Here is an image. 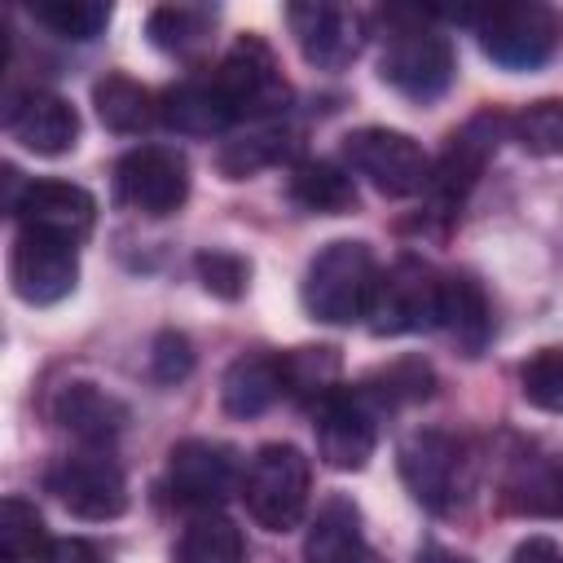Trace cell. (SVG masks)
<instances>
[{"label":"cell","instance_id":"obj_1","mask_svg":"<svg viewBox=\"0 0 563 563\" xmlns=\"http://www.w3.org/2000/svg\"><path fill=\"white\" fill-rule=\"evenodd\" d=\"M453 44L440 35L422 13H387L383 48H378V75L409 101H435L453 84Z\"/></svg>","mask_w":563,"mask_h":563},{"label":"cell","instance_id":"obj_2","mask_svg":"<svg viewBox=\"0 0 563 563\" xmlns=\"http://www.w3.org/2000/svg\"><path fill=\"white\" fill-rule=\"evenodd\" d=\"M374 282H378V264H374V251L365 242H352V238H339V242H325L308 273H303V308L312 321H325V325H352L369 312V299H374Z\"/></svg>","mask_w":563,"mask_h":563},{"label":"cell","instance_id":"obj_3","mask_svg":"<svg viewBox=\"0 0 563 563\" xmlns=\"http://www.w3.org/2000/svg\"><path fill=\"white\" fill-rule=\"evenodd\" d=\"M308 493H312V466L295 444L273 440L242 471V501H246L251 519L268 532L299 528V519L308 510Z\"/></svg>","mask_w":563,"mask_h":563},{"label":"cell","instance_id":"obj_4","mask_svg":"<svg viewBox=\"0 0 563 563\" xmlns=\"http://www.w3.org/2000/svg\"><path fill=\"white\" fill-rule=\"evenodd\" d=\"M216 84H220L233 119L264 123V119L286 114V106H290V84L282 75V62H277L273 44L255 31H242L229 44V53L216 70Z\"/></svg>","mask_w":563,"mask_h":563},{"label":"cell","instance_id":"obj_5","mask_svg":"<svg viewBox=\"0 0 563 563\" xmlns=\"http://www.w3.org/2000/svg\"><path fill=\"white\" fill-rule=\"evenodd\" d=\"M396 466L409 497L431 515H449L466 493V444L440 427L409 431L396 449Z\"/></svg>","mask_w":563,"mask_h":563},{"label":"cell","instance_id":"obj_6","mask_svg":"<svg viewBox=\"0 0 563 563\" xmlns=\"http://www.w3.org/2000/svg\"><path fill=\"white\" fill-rule=\"evenodd\" d=\"M440 273L418 260V255H400L387 268H378L374 282V299H369V330L374 334H418L440 325Z\"/></svg>","mask_w":563,"mask_h":563},{"label":"cell","instance_id":"obj_7","mask_svg":"<svg viewBox=\"0 0 563 563\" xmlns=\"http://www.w3.org/2000/svg\"><path fill=\"white\" fill-rule=\"evenodd\" d=\"M475 26V40L488 62L501 70H532L554 53L559 22L545 4H493L479 13H462Z\"/></svg>","mask_w":563,"mask_h":563},{"label":"cell","instance_id":"obj_8","mask_svg":"<svg viewBox=\"0 0 563 563\" xmlns=\"http://www.w3.org/2000/svg\"><path fill=\"white\" fill-rule=\"evenodd\" d=\"M343 163L365 176L383 198H409L418 189H427L431 163L422 154V145L409 132L396 128H356L343 136Z\"/></svg>","mask_w":563,"mask_h":563},{"label":"cell","instance_id":"obj_9","mask_svg":"<svg viewBox=\"0 0 563 563\" xmlns=\"http://www.w3.org/2000/svg\"><path fill=\"white\" fill-rule=\"evenodd\" d=\"M44 488L57 497L62 510H70L75 519H119L128 510V479L119 471L114 457H106L101 449H84V453H66L48 466Z\"/></svg>","mask_w":563,"mask_h":563},{"label":"cell","instance_id":"obj_10","mask_svg":"<svg viewBox=\"0 0 563 563\" xmlns=\"http://www.w3.org/2000/svg\"><path fill=\"white\" fill-rule=\"evenodd\" d=\"M167 493L185 510H216L233 493H242L238 453L220 440H180L167 453Z\"/></svg>","mask_w":563,"mask_h":563},{"label":"cell","instance_id":"obj_11","mask_svg":"<svg viewBox=\"0 0 563 563\" xmlns=\"http://www.w3.org/2000/svg\"><path fill=\"white\" fill-rule=\"evenodd\" d=\"M119 202H128L141 216H172L189 198V163L172 145H136L114 167Z\"/></svg>","mask_w":563,"mask_h":563},{"label":"cell","instance_id":"obj_12","mask_svg":"<svg viewBox=\"0 0 563 563\" xmlns=\"http://www.w3.org/2000/svg\"><path fill=\"white\" fill-rule=\"evenodd\" d=\"M312 431L321 462L334 471H361L374 457V405L352 387H334L312 405Z\"/></svg>","mask_w":563,"mask_h":563},{"label":"cell","instance_id":"obj_13","mask_svg":"<svg viewBox=\"0 0 563 563\" xmlns=\"http://www.w3.org/2000/svg\"><path fill=\"white\" fill-rule=\"evenodd\" d=\"M501 128H506L501 114L479 110V114H471V119L444 141V150H440V158H435V167H431V176H427V189H431V198H435L444 211H453V207L475 189V180L484 176L488 158L497 154Z\"/></svg>","mask_w":563,"mask_h":563},{"label":"cell","instance_id":"obj_14","mask_svg":"<svg viewBox=\"0 0 563 563\" xmlns=\"http://www.w3.org/2000/svg\"><path fill=\"white\" fill-rule=\"evenodd\" d=\"M22 224V233H40V238H57V242H88L92 224H97V198L84 185L70 180H31L13 207H9Z\"/></svg>","mask_w":563,"mask_h":563},{"label":"cell","instance_id":"obj_15","mask_svg":"<svg viewBox=\"0 0 563 563\" xmlns=\"http://www.w3.org/2000/svg\"><path fill=\"white\" fill-rule=\"evenodd\" d=\"M79 282V255L70 242L40 238V233H18L9 251V286L22 303H57L75 290Z\"/></svg>","mask_w":563,"mask_h":563},{"label":"cell","instance_id":"obj_16","mask_svg":"<svg viewBox=\"0 0 563 563\" xmlns=\"http://www.w3.org/2000/svg\"><path fill=\"white\" fill-rule=\"evenodd\" d=\"M286 22L290 35L303 53V62H312L317 70H343L347 62H356L361 44H365V26L361 13L343 9V4H286Z\"/></svg>","mask_w":563,"mask_h":563},{"label":"cell","instance_id":"obj_17","mask_svg":"<svg viewBox=\"0 0 563 563\" xmlns=\"http://www.w3.org/2000/svg\"><path fill=\"white\" fill-rule=\"evenodd\" d=\"M4 132L31 150V154H44V158H57L66 150H75L79 141V114L66 97L48 92V88H26L18 97H9L4 106Z\"/></svg>","mask_w":563,"mask_h":563},{"label":"cell","instance_id":"obj_18","mask_svg":"<svg viewBox=\"0 0 563 563\" xmlns=\"http://www.w3.org/2000/svg\"><path fill=\"white\" fill-rule=\"evenodd\" d=\"M303 563H383L361 528V510L352 497L330 493L317 506V519L303 537Z\"/></svg>","mask_w":563,"mask_h":563},{"label":"cell","instance_id":"obj_19","mask_svg":"<svg viewBox=\"0 0 563 563\" xmlns=\"http://www.w3.org/2000/svg\"><path fill=\"white\" fill-rule=\"evenodd\" d=\"M48 413H53V422L66 435H75L84 444H106V440H114L128 427V405L119 396H110L106 387H97V383H66V387H57Z\"/></svg>","mask_w":563,"mask_h":563},{"label":"cell","instance_id":"obj_20","mask_svg":"<svg viewBox=\"0 0 563 563\" xmlns=\"http://www.w3.org/2000/svg\"><path fill=\"white\" fill-rule=\"evenodd\" d=\"M501 506L515 515L563 519V457L559 453L515 457L506 479H501Z\"/></svg>","mask_w":563,"mask_h":563},{"label":"cell","instance_id":"obj_21","mask_svg":"<svg viewBox=\"0 0 563 563\" xmlns=\"http://www.w3.org/2000/svg\"><path fill=\"white\" fill-rule=\"evenodd\" d=\"M440 325L462 356H479L493 339L488 295L471 273H444L440 282Z\"/></svg>","mask_w":563,"mask_h":563},{"label":"cell","instance_id":"obj_22","mask_svg":"<svg viewBox=\"0 0 563 563\" xmlns=\"http://www.w3.org/2000/svg\"><path fill=\"white\" fill-rule=\"evenodd\" d=\"M158 119L167 128L185 132V136H216V132H224L233 123V110H229V101H224V92H220V84L211 75V79L172 84L158 97Z\"/></svg>","mask_w":563,"mask_h":563},{"label":"cell","instance_id":"obj_23","mask_svg":"<svg viewBox=\"0 0 563 563\" xmlns=\"http://www.w3.org/2000/svg\"><path fill=\"white\" fill-rule=\"evenodd\" d=\"M282 391V365L268 352H242L220 378V405L229 418H260Z\"/></svg>","mask_w":563,"mask_h":563},{"label":"cell","instance_id":"obj_24","mask_svg":"<svg viewBox=\"0 0 563 563\" xmlns=\"http://www.w3.org/2000/svg\"><path fill=\"white\" fill-rule=\"evenodd\" d=\"M216 9L211 4H158L145 18V35L158 53L172 57H198L211 44Z\"/></svg>","mask_w":563,"mask_h":563},{"label":"cell","instance_id":"obj_25","mask_svg":"<svg viewBox=\"0 0 563 563\" xmlns=\"http://www.w3.org/2000/svg\"><path fill=\"white\" fill-rule=\"evenodd\" d=\"M92 106H97V119L123 136L145 132L158 119V101L150 97V88L136 84L132 75H119V70H110L92 84Z\"/></svg>","mask_w":563,"mask_h":563},{"label":"cell","instance_id":"obj_26","mask_svg":"<svg viewBox=\"0 0 563 563\" xmlns=\"http://www.w3.org/2000/svg\"><path fill=\"white\" fill-rule=\"evenodd\" d=\"M290 198H295L303 211L343 216V211L356 207V185H352V176H347L339 163L303 158V163H295V172H290Z\"/></svg>","mask_w":563,"mask_h":563},{"label":"cell","instance_id":"obj_27","mask_svg":"<svg viewBox=\"0 0 563 563\" xmlns=\"http://www.w3.org/2000/svg\"><path fill=\"white\" fill-rule=\"evenodd\" d=\"M176 563H246V545L233 519L220 510H202L176 541Z\"/></svg>","mask_w":563,"mask_h":563},{"label":"cell","instance_id":"obj_28","mask_svg":"<svg viewBox=\"0 0 563 563\" xmlns=\"http://www.w3.org/2000/svg\"><path fill=\"white\" fill-rule=\"evenodd\" d=\"M277 365H282V391L295 400H312V405L339 387V369H343V361L330 343L290 347L277 356Z\"/></svg>","mask_w":563,"mask_h":563},{"label":"cell","instance_id":"obj_29","mask_svg":"<svg viewBox=\"0 0 563 563\" xmlns=\"http://www.w3.org/2000/svg\"><path fill=\"white\" fill-rule=\"evenodd\" d=\"M374 409H396V405H418L435 391V369L422 361V356H400L383 369H374L361 387H356Z\"/></svg>","mask_w":563,"mask_h":563},{"label":"cell","instance_id":"obj_30","mask_svg":"<svg viewBox=\"0 0 563 563\" xmlns=\"http://www.w3.org/2000/svg\"><path fill=\"white\" fill-rule=\"evenodd\" d=\"M290 150H295L290 132L255 128V132H246L238 141H224L220 154H216V167H220L224 180H246V176H255V172H264V167H273L282 158H290Z\"/></svg>","mask_w":563,"mask_h":563},{"label":"cell","instance_id":"obj_31","mask_svg":"<svg viewBox=\"0 0 563 563\" xmlns=\"http://www.w3.org/2000/svg\"><path fill=\"white\" fill-rule=\"evenodd\" d=\"M510 136L537 154V158H559L563 154V97H541V101H528L519 106L510 119H506Z\"/></svg>","mask_w":563,"mask_h":563},{"label":"cell","instance_id":"obj_32","mask_svg":"<svg viewBox=\"0 0 563 563\" xmlns=\"http://www.w3.org/2000/svg\"><path fill=\"white\" fill-rule=\"evenodd\" d=\"M26 13L62 40H97L110 22V4L101 0H31Z\"/></svg>","mask_w":563,"mask_h":563},{"label":"cell","instance_id":"obj_33","mask_svg":"<svg viewBox=\"0 0 563 563\" xmlns=\"http://www.w3.org/2000/svg\"><path fill=\"white\" fill-rule=\"evenodd\" d=\"M0 545L9 563H40L48 550V532L40 510L26 497H4L0 501Z\"/></svg>","mask_w":563,"mask_h":563},{"label":"cell","instance_id":"obj_34","mask_svg":"<svg viewBox=\"0 0 563 563\" xmlns=\"http://www.w3.org/2000/svg\"><path fill=\"white\" fill-rule=\"evenodd\" d=\"M519 396L532 409L563 418V347H537L519 365Z\"/></svg>","mask_w":563,"mask_h":563},{"label":"cell","instance_id":"obj_35","mask_svg":"<svg viewBox=\"0 0 563 563\" xmlns=\"http://www.w3.org/2000/svg\"><path fill=\"white\" fill-rule=\"evenodd\" d=\"M194 273L202 282L207 295L216 299H242L246 282H251V260H242L238 251H198Z\"/></svg>","mask_w":563,"mask_h":563},{"label":"cell","instance_id":"obj_36","mask_svg":"<svg viewBox=\"0 0 563 563\" xmlns=\"http://www.w3.org/2000/svg\"><path fill=\"white\" fill-rule=\"evenodd\" d=\"M189 369H194V343L180 330H163L150 347V374L158 383H180L189 378Z\"/></svg>","mask_w":563,"mask_h":563},{"label":"cell","instance_id":"obj_37","mask_svg":"<svg viewBox=\"0 0 563 563\" xmlns=\"http://www.w3.org/2000/svg\"><path fill=\"white\" fill-rule=\"evenodd\" d=\"M40 563H110V559L84 537H57V541H48Z\"/></svg>","mask_w":563,"mask_h":563},{"label":"cell","instance_id":"obj_38","mask_svg":"<svg viewBox=\"0 0 563 563\" xmlns=\"http://www.w3.org/2000/svg\"><path fill=\"white\" fill-rule=\"evenodd\" d=\"M510 563H563V550L550 537H523L510 554Z\"/></svg>","mask_w":563,"mask_h":563},{"label":"cell","instance_id":"obj_39","mask_svg":"<svg viewBox=\"0 0 563 563\" xmlns=\"http://www.w3.org/2000/svg\"><path fill=\"white\" fill-rule=\"evenodd\" d=\"M413 563H471L466 554H457V550H449V545H435V541H427L422 550H418V559Z\"/></svg>","mask_w":563,"mask_h":563}]
</instances>
